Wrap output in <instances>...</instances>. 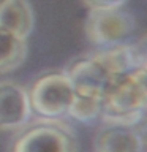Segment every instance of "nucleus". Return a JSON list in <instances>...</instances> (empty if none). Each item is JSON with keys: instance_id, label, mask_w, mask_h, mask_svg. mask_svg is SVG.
Instances as JSON below:
<instances>
[{"instance_id": "1", "label": "nucleus", "mask_w": 147, "mask_h": 152, "mask_svg": "<svg viewBox=\"0 0 147 152\" xmlns=\"http://www.w3.org/2000/svg\"><path fill=\"white\" fill-rule=\"evenodd\" d=\"M147 113V87L136 68L114 76L103 98L101 124L138 127Z\"/></svg>"}, {"instance_id": "2", "label": "nucleus", "mask_w": 147, "mask_h": 152, "mask_svg": "<svg viewBox=\"0 0 147 152\" xmlns=\"http://www.w3.org/2000/svg\"><path fill=\"white\" fill-rule=\"evenodd\" d=\"M16 132L9 152H78L76 133L60 119L28 121Z\"/></svg>"}, {"instance_id": "3", "label": "nucleus", "mask_w": 147, "mask_h": 152, "mask_svg": "<svg viewBox=\"0 0 147 152\" xmlns=\"http://www.w3.org/2000/svg\"><path fill=\"white\" fill-rule=\"evenodd\" d=\"M28 100L32 114L41 119H62L70 113L74 89L65 71H49L33 83Z\"/></svg>"}, {"instance_id": "4", "label": "nucleus", "mask_w": 147, "mask_h": 152, "mask_svg": "<svg viewBox=\"0 0 147 152\" xmlns=\"http://www.w3.org/2000/svg\"><path fill=\"white\" fill-rule=\"evenodd\" d=\"M85 37L97 48H109L127 43L136 30L135 16L125 8L89 10L85 19Z\"/></svg>"}, {"instance_id": "5", "label": "nucleus", "mask_w": 147, "mask_h": 152, "mask_svg": "<svg viewBox=\"0 0 147 152\" xmlns=\"http://www.w3.org/2000/svg\"><path fill=\"white\" fill-rule=\"evenodd\" d=\"M73 84L76 95L104 98L109 83L114 76L108 73V70L101 65L93 54L78 57L70 62L66 70H63Z\"/></svg>"}, {"instance_id": "6", "label": "nucleus", "mask_w": 147, "mask_h": 152, "mask_svg": "<svg viewBox=\"0 0 147 152\" xmlns=\"http://www.w3.org/2000/svg\"><path fill=\"white\" fill-rule=\"evenodd\" d=\"M30 116L28 90L14 81H0V132L19 130Z\"/></svg>"}, {"instance_id": "7", "label": "nucleus", "mask_w": 147, "mask_h": 152, "mask_svg": "<svg viewBox=\"0 0 147 152\" xmlns=\"http://www.w3.org/2000/svg\"><path fill=\"white\" fill-rule=\"evenodd\" d=\"M141 138L136 127L103 124L93 138V152H139Z\"/></svg>"}, {"instance_id": "8", "label": "nucleus", "mask_w": 147, "mask_h": 152, "mask_svg": "<svg viewBox=\"0 0 147 152\" xmlns=\"http://www.w3.org/2000/svg\"><path fill=\"white\" fill-rule=\"evenodd\" d=\"M35 27V13L28 0H0V28L27 40Z\"/></svg>"}, {"instance_id": "9", "label": "nucleus", "mask_w": 147, "mask_h": 152, "mask_svg": "<svg viewBox=\"0 0 147 152\" xmlns=\"http://www.w3.org/2000/svg\"><path fill=\"white\" fill-rule=\"evenodd\" d=\"M28 43L14 33L0 28V75L17 70L27 59Z\"/></svg>"}, {"instance_id": "10", "label": "nucleus", "mask_w": 147, "mask_h": 152, "mask_svg": "<svg viewBox=\"0 0 147 152\" xmlns=\"http://www.w3.org/2000/svg\"><path fill=\"white\" fill-rule=\"evenodd\" d=\"M92 54L101 62V65L108 70L111 76H119L135 70V60H133L130 43H122V45L109 48H98Z\"/></svg>"}, {"instance_id": "11", "label": "nucleus", "mask_w": 147, "mask_h": 152, "mask_svg": "<svg viewBox=\"0 0 147 152\" xmlns=\"http://www.w3.org/2000/svg\"><path fill=\"white\" fill-rule=\"evenodd\" d=\"M103 113V98L98 97H85V95H76L73 104L70 108L68 116L79 122L90 124L101 117Z\"/></svg>"}, {"instance_id": "12", "label": "nucleus", "mask_w": 147, "mask_h": 152, "mask_svg": "<svg viewBox=\"0 0 147 152\" xmlns=\"http://www.w3.org/2000/svg\"><path fill=\"white\" fill-rule=\"evenodd\" d=\"M128 0H82V3L89 10H109V8H122Z\"/></svg>"}, {"instance_id": "13", "label": "nucleus", "mask_w": 147, "mask_h": 152, "mask_svg": "<svg viewBox=\"0 0 147 152\" xmlns=\"http://www.w3.org/2000/svg\"><path fill=\"white\" fill-rule=\"evenodd\" d=\"M138 132H139V138H141V151L139 152H147V113L142 122L136 127Z\"/></svg>"}, {"instance_id": "14", "label": "nucleus", "mask_w": 147, "mask_h": 152, "mask_svg": "<svg viewBox=\"0 0 147 152\" xmlns=\"http://www.w3.org/2000/svg\"><path fill=\"white\" fill-rule=\"evenodd\" d=\"M136 70L139 71L141 78H142V81H144V84H146V87H147V64L142 65V66H139V68H136Z\"/></svg>"}]
</instances>
